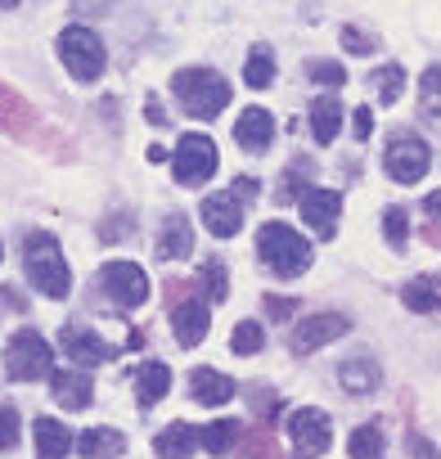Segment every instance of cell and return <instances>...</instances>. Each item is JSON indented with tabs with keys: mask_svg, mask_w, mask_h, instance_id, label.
<instances>
[{
	"mask_svg": "<svg viewBox=\"0 0 441 459\" xmlns=\"http://www.w3.org/2000/svg\"><path fill=\"white\" fill-rule=\"evenodd\" d=\"M257 257L280 275V280H293V275H302L307 266H311V244L298 235L293 225H284V221H266L262 230H257Z\"/></svg>",
	"mask_w": 441,
	"mask_h": 459,
	"instance_id": "3957f363",
	"label": "cell"
},
{
	"mask_svg": "<svg viewBox=\"0 0 441 459\" xmlns=\"http://www.w3.org/2000/svg\"><path fill=\"white\" fill-rule=\"evenodd\" d=\"M307 73H311V82H320V86H342V82H347V73H342L333 59H311Z\"/></svg>",
	"mask_w": 441,
	"mask_h": 459,
	"instance_id": "d6a6232c",
	"label": "cell"
},
{
	"mask_svg": "<svg viewBox=\"0 0 441 459\" xmlns=\"http://www.w3.org/2000/svg\"><path fill=\"white\" fill-rule=\"evenodd\" d=\"M135 392H140V405H158L171 392V369L162 360H144L135 374Z\"/></svg>",
	"mask_w": 441,
	"mask_h": 459,
	"instance_id": "d4e9b609",
	"label": "cell"
},
{
	"mask_svg": "<svg viewBox=\"0 0 441 459\" xmlns=\"http://www.w3.org/2000/svg\"><path fill=\"white\" fill-rule=\"evenodd\" d=\"M203 284H207V298L212 302H226L230 289H226V266H220V262H207L203 266Z\"/></svg>",
	"mask_w": 441,
	"mask_h": 459,
	"instance_id": "836d02e7",
	"label": "cell"
},
{
	"mask_svg": "<svg viewBox=\"0 0 441 459\" xmlns=\"http://www.w3.org/2000/svg\"><path fill=\"white\" fill-rule=\"evenodd\" d=\"M0 5H19V0H0Z\"/></svg>",
	"mask_w": 441,
	"mask_h": 459,
	"instance_id": "b9f144b4",
	"label": "cell"
},
{
	"mask_svg": "<svg viewBox=\"0 0 441 459\" xmlns=\"http://www.w3.org/2000/svg\"><path fill=\"white\" fill-rule=\"evenodd\" d=\"M203 225H207V235L216 239H235L239 230H244V198H235L230 189L226 194H207L203 207H198Z\"/></svg>",
	"mask_w": 441,
	"mask_h": 459,
	"instance_id": "30bf717a",
	"label": "cell"
},
{
	"mask_svg": "<svg viewBox=\"0 0 441 459\" xmlns=\"http://www.w3.org/2000/svg\"><path fill=\"white\" fill-rule=\"evenodd\" d=\"M338 383H342L351 396H369V392H378L383 369H378V360H374V356H351V360H342V365H338Z\"/></svg>",
	"mask_w": 441,
	"mask_h": 459,
	"instance_id": "e0dca14e",
	"label": "cell"
},
{
	"mask_svg": "<svg viewBox=\"0 0 441 459\" xmlns=\"http://www.w3.org/2000/svg\"><path fill=\"white\" fill-rule=\"evenodd\" d=\"M347 455H351V459H378V455H383V432H378V423L356 428L351 441H347Z\"/></svg>",
	"mask_w": 441,
	"mask_h": 459,
	"instance_id": "83f0119b",
	"label": "cell"
},
{
	"mask_svg": "<svg viewBox=\"0 0 441 459\" xmlns=\"http://www.w3.org/2000/svg\"><path fill=\"white\" fill-rule=\"evenodd\" d=\"M266 311H271V316H293L298 302H289V298H266Z\"/></svg>",
	"mask_w": 441,
	"mask_h": 459,
	"instance_id": "74e56055",
	"label": "cell"
},
{
	"mask_svg": "<svg viewBox=\"0 0 441 459\" xmlns=\"http://www.w3.org/2000/svg\"><path fill=\"white\" fill-rule=\"evenodd\" d=\"M374 86H378V100H383V104H396V100H401V86H405V73H401L396 64H387V68L374 77Z\"/></svg>",
	"mask_w": 441,
	"mask_h": 459,
	"instance_id": "1f68e13d",
	"label": "cell"
},
{
	"mask_svg": "<svg viewBox=\"0 0 441 459\" xmlns=\"http://www.w3.org/2000/svg\"><path fill=\"white\" fill-rule=\"evenodd\" d=\"M59 59L77 82H99V73L108 64V50H104L99 32H91L86 23H73V28L59 32Z\"/></svg>",
	"mask_w": 441,
	"mask_h": 459,
	"instance_id": "277c9868",
	"label": "cell"
},
{
	"mask_svg": "<svg viewBox=\"0 0 441 459\" xmlns=\"http://www.w3.org/2000/svg\"><path fill=\"white\" fill-rule=\"evenodd\" d=\"M338 131H342V104L333 95L316 100L311 104V135H316V144H333Z\"/></svg>",
	"mask_w": 441,
	"mask_h": 459,
	"instance_id": "cb8c5ba5",
	"label": "cell"
},
{
	"mask_svg": "<svg viewBox=\"0 0 441 459\" xmlns=\"http://www.w3.org/2000/svg\"><path fill=\"white\" fill-rule=\"evenodd\" d=\"M262 342H266V329H262L257 320H244V325H235V333H230L235 356H257V351H262Z\"/></svg>",
	"mask_w": 441,
	"mask_h": 459,
	"instance_id": "f1b7e54d",
	"label": "cell"
},
{
	"mask_svg": "<svg viewBox=\"0 0 441 459\" xmlns=\"http://www.w3.org/2000/svg\"><path fill=\"white\" fill-rule=\"evenodd\" d=\"M0 262H5V248H0Z\"/></svg>",
	"mask_w": 441,
	"mask_h": 459,
	"instance_id": "7bdbcfd3",
	"label": "cell"
},
{
	"mask_svg": "<svg viewBox=\"0 0 441 459\" xmlns=\"http://www.w3.org/2000/svg\"><path fill=\"white\" fill-rule=\"evenodd\" d=\"M207 302H180L176 311H171V333H176V342L180 347H198L203 338H207Z\"/></svg>",
	"mask_w": 441,
	"mask_h": 459,
	"instance_id": "2e32d148",
	"label": "cell"
},
{
	"mask_svg": "<svg viewBox=\"0 0 441 459\" xmlns=\"http://www.w3.org/2000/svg\"><path fill=\"white\" fill-rule=\"evenodd\" d=\"M77 450H82L86 459H117V455L126 450V437H122L117 428H86V432L77 437Z\"/></svg>",
	"mask_w": 441,
	"mask_h": 459,
	"instance_id": "603a6c76",
	"label": "cell"
},
{
	"mask_svg": "<svg viewBox=\"0 0 441 459\" xmlns=\"http://www.w3.org/2000/svg\"><path fill=\"white\" fill-rule=\"evenodd\" d=\"M50 365H55L50 342H46L37 329H23V333L10 338V347H5V374H10L14 383H37V378L55 374Z\"/></svg>",
	"mask_w": 441,
	"mask_h": 459,
	"instance_id": "5b68a950",
	"label": "cell"
},
{
	"mask_svg": "<svg viewBox=\"0 0 441 459\" xmlns=\"http://www.w3.org/2000/svg\"><path fill=\"white\" fill-rule=\"evenodd\" d=\"M235 441H239V423H235V419H216V423L198 428V446H203L207 455H226Z\"/></svg>",
	"mask_w": 441,
	"mask_h": 459,
	"instance_id": "484cf974",
	"label": "cell"
},
{
	"mask_svg": "<svg viewBox=\"0 0 441 459\" xmlns=\"http://www.w3.org/2000/svg\"><path fill=\"white\" fill-rule=\"evenodd\" d=\"M383 235H387L392 248H405V239H410V216H405V207H387V212H383Z\"/></svg>",
	"mask_w": 441,
	"mask_h": 459,
	"instance_id": "f546056e",
	"label": "cell"
},
{
	"mask_svg": "<svg viewBox=\"0 0 441 459\" xmlns=\"http://www.w3.org/2000/svg\"><path fill=\"white\" fill-rule=\"evenodd\" d=\"M401 302L414 311V316H437L441 311V280L437 275H419L401 289Z\"/></svg>",
	"mask_w": 441,
	"mask_h": 459,
	"instance_id": "44dd1931",
	"label": "cell"
},
{
	"mask_svg": "<svg viewBox=\"0 0 441 459\" xmlns=\"http://www.w3.org/2000/svg\"><path fill=\"white\" fill-rule=\"evenodd\" d=\"M338 212H342V194L338 189H307L302 194V221L316 230L320 239H333Z\"/></svg>",
	"mask_w": 441,
	"mask_h": 459,
	"instance_id": "7c38bea8",
	"label": "cell"
},
{
	"mask_svg": "<svg viewBox=\"0 0 441 459\" xmlns=\"http://www.w3.org/2000/svg\"><path fill=\"white\" fill-rule=\"evenodd\" d=\"M410 450H414V459H441L432 450V441H423V437H410Z\"/></svg>",
	"mask_w": 441,
	"mask_h": 459,
	"instance_id": "f35d334b",
	"label": "cell"
},
{
	"mask_svg": "<svg viewBox=\"0 0 441 459\" xmlns=\"http://www.w3.org/2000/svg\"><path fill=\"white\" fill-rule=\"evenodd\" d=\"M289 437H293V446H298V455H324L329 450V414L324 410H316V405H302V410H293L289 414Z\"/></svg>",
	"mask_w": 441,
	"mask_h": 459,
	"instance_id": "9c48e42d",
	"label": "cell"
},
{
	"mask_svg": "<svg viewBox=\"0 0 441 459\" xmlns=\"http://www.w3.org/2000/svg\"><path fill=\"white\" fill-rule=\"evenodd\" d=\"M194 446H198V428H189V423H171V428H162L153 437L158 459H189Z\"/></svg>",
	"mask_w": 441,
	"mask_h": 459,
	"instance_id": "7402d4cb",
	"label": "cell"
},
{
	"mask_svg": "<svg viewBox=\"0 0 441 459\" xmlns=\"http://www.w3.org/2000/svg\"><path fill=\"white\" fill-rule=\"evenodd\" d=\"M171 91H176L180 108L189 117H198V122H212L220 108L230 104V82L220 73H212V68H180L171 77Z\"/></svg>",
	"mask_w": 441,
	"mask_h": 459,
	"instance_id": "7a4b0ae2",
	"label": "cell"
},
{
	"mask_svg": "<svg viewBox=\"0 0 441 459\" xmlns=\"http://www.w3.org/2000/svg\"><path fill=\"white\" fill-rule=\"evenodd\" d=\"M32 432H37V459H64L68 450H73V432L59 423V419H37L32 423Z\"/></svg>",
	"mask_w": 441,
	"mask_h": 459,
	"instance_id": "ffe728a7",
	"label": "cell"
},
{
	"mask_svg": "<svg viewBox=\"0 0 441 459\" xmlns=\"http://www.w3.org/2000/svg\"><path fill=\"white\" fill-rule=\"evenodd\" d=\"M59 342H64V356H73L77 365H104V360H113V347L95 329H86V325H68L59 333Z\"/></svg>",
	"mask_w": 441,
	"mask_h": 459,
	"instance_id": "4fadbf2b",
	"label": "cell"
},
{
	"mask_svg": "<svg viewBox=\"0 0 441 459\" xmlns=\"http://www.w3.org/2000/svg\"><path fill=\"white\" fill-rule=\"evenodd\" d=\"M235 140H239V149H248V153H266L271 140H275V117H271L266 108H244L239 122H235Z\"/></svg>",
	"mask_w": 441,
	"mask_h": 459,
	"instance_id": "5bb4252c",
	"label": "cell"
},
{
	"mask_svg": "<svg viewBox=\"0 0 441 459\" xmlns=\"http://www.w3.org/2000/svg\"><path fill=\"white\" fill-rule=\"evenodd\" d=\"M171 171H176V180H180L185 189L212 180V176H216V144H212L207 135H198V131L180 135V144H176V153H171Z\"/></svg>",
	"mask_w": 441,
	"mask_h": 459,
	"instance_id": "8992f818",
	"label": "cell"
},
{
	"mask_svg": "<svg viewBox=\"0 0 441 459\" xmlns=\"http://www.w3.org/2000/svg\"><path fill=\"white\" fill-rule=\"evenodd\" d=\"M50 392L64 410H86L95 401V387L86 378V369H55L50 374Z\"/></svg>",
	"mask_w": 441,
	"mask_h": 459,
	"instance_id": "9a60e30c",
	"label": "cell"
},
{
	"mask_svg": "<svg viewBox=\"0 0 441 459\" xmlns=\"http://www.w3.org/2000/svg\"><path fill=\"white\" fill-rule=\"evenodd\" d=\"M423 212H428V216H432V221H441V189H437V194H428V198H423Z\"/></svg>",
	"mask_w": 441,
	"mask_h": 459,
	"instance_id": "ab89813d",
	"label": "cell"
},
{
	"mask_svg": "<svg viewBox=\"0 0 441 459\" xmlns=\"http://www.w3.org/2000/svg\"><path fill=\"white\" fill-rule=\"evenodd\" d=\"M189 248H194V230H189V221L180 212H171L162 221V230H158V257L162 262H180V257H189Z\"/></svg>",
	"mask_w": 441,
	"mask_h": 459,
	"instance_id": "ac0fdd59",
	"label": "cell"
},
{
	"mask_svg": "<svg viewBox=\"0 0 441 459\" xmlns=\"http://www.w3.org/2000/svg\"><path fill=\"white\" fill-rule=\"evenodd\" d=\"M419 104H423L432 117H441V64L423 73V82H419Z\"/></svg>",
	"mask_w": 441,
	"mask_h": 459,
	"instance_id": "4dcf8cb0",
	"label": "cell"
},
{
	"mask_svg": "<svg viewBox=\"0 0 441 459\" xmlns=\"http://www.w3.org/2000/svg\"><path fill=\"white\" fill-rule=\"evenodd\" d=\"M342 46L351 55H374V37H365L360 28H342Z\"/></svg>",
	"mask_w": 441,
	"mask_h": 459,
	"instance_id": "d590c367",
	"label": "cell"
},
{
	"mask_svg": "<svg viewBox=\"0 0 441 459\" xmlns=\"http://www.w3.org/2000/svg\"><path fill=\"white\" fill-rule=\"evenodd\" d=\"M14 446H19V410L0 405V450H14Z\"/></svg>",
	"mask_w": 441,
	"mask_h": 459,
	"instance_id": "e575fe53",
	"label": "cell"
},
{
	"mask_svg": "<svg viewBox=\"0 0 441 459\" xmlns=\"http://www.w3.org/2000/svg\"><path fill=\"white\" fill-rule=\"evenodd\" d=\"M244 82H248L253 91H266V86L275 82V55H271V46H253V55H248V64H244Z\"/></svg>",
	"mask_w": 441,
	"mask_h": 459,
	"instance_id": "4316f807",
	"label": "cell"
},
{
	"mask_svg": "<svg viewBox=\"0 0 441 459\" xmlns=\"http://www.w3.org/2000/svg\"><path fill=\"white\" fill-rule=\"evenodd\" d=\"M99 289H104L108 302L122 307V311H135V307L149 302V275H144L135 262H108V266L99 271Z\"/></svg>",
	"mask_w": 441,
	"mask_h": 459,
	"instance_id": "52a82bcc",
	"label": "cell"
},
{
	"mask_svg": "<svg viewBox=\"0 0 441 459\" xmlns=\"http://www.w3.org/2000/svg\"><path fill=\"white\" fill-rule=\"evenodd\" d=\"M95 5L104 10V5H108V0H77V10H95Z\"/></svg>",
	"mask_w": 441,
	"mask_h": 459,
	"instance_id": "60d3db41",
	"label": "cell"
},
{
	"mask_svg": "<svg viewBox=\"0 0 441 459\" xmlns=\"http://www.w3.org/2000/svg\"><path fill=\"white\" fill-rule=\"evenodd\" d=\"M189 392H194V401H203V405H226L239 387H235V378H226L220 369H194V374H189Z\"/></svg>",
	"mask_w": 441,
	"mask_h": 459,
	"instance_id": "d6986e66",
	"label": "cell"
},
{
	"mask_svg": "<svg viewBox=\"0 0 441 459\" xmlns=\"http://www.w3.org/2000/svg\"><path fill=\"white\" fill-rule=\"evenodd\" d=\"M369 131H374V113L369 108H356V135L369 140Z\"/></svg>",
	"mask_w": 441,
	"mask_h": 459,
	"instance_id": "8d00e7d4",
	"label": "cell"
},
{
	"mask_svg": "<svg viewBox=\"0 0 441 459\" xmlns=\"http://www.w3.org/2000/svg\"><path fill=\"white\" fill-rule=\"evenodd\" d=\"M428 162H432V153H428V144H423L419 135H392V144H387V153H383L387 176L401 180V185H414V180L428 171Z\"/></svg>",
	"mask_w": 441,
	"mask_h": 459,
	"instance_id": "ba28073f",
	"label": "cell"
},
{
	"mask_svg": "<svg viewBox=\"0 0 441 459\" xmlns=\"http://www.w3.org/2000/svg\"><path fill=\"white\" fill-rule=\"evenodd\" d=\"M347 329H351V320H347V316H338V311L307 316V320H298V329H293V351H298V356H307V351H316V347H324V342L342 338Z\"/></svg>",
	"mask_w": 441,
	"mask_h": 459,
	"instance_id": "8fae6325",
	"label": "cell"
},
{
	"mask_svg": "<svg viewBox=\"0 0 441 459\" xmlns=\"http://www.w3.org/2000/svg\"><path fill=\"white\" fill-rule=\"evenodd\" d=\"M23 266H28V284L55 302H64L73 293V271L64 262V248L55 244V235H46V230H37V235H28V248H23Z\"/></svg>",
	"mask_w": 441,
	"mask_h": 459,
	"instance_id": "6da1fadb",
	"label": "cell"
}]
</instances>
